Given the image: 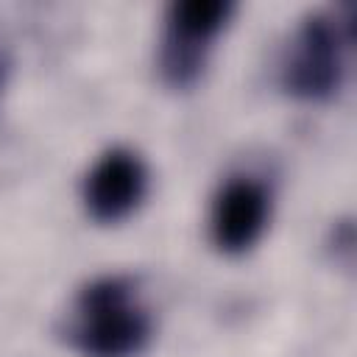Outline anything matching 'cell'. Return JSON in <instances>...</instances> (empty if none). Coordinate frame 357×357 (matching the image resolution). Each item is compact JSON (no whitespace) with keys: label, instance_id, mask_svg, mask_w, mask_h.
<instances>
[{"label":"cell","instance_id":"1","mask_svg":"<svg viewBox=\"0 0 357 357\" xmlns=\"http://www.w3.org/2000/svg\"><path fill=\"white\" fill-rule=\"evenodd\" d=\"M59 335L81 357H139L153 340V315L131 276L106 273L75 293Z\"/></svg>","mask_w":357,"mask_h":357},{"label":"cell","instance_id":"2","mask_svg":"<svg viewBox=\"0 0 357 357\" xmlns=\"http://www.w3.org/2000/svg\"><path fill=\"white\" fill-rule=\"evenodd\" d=\"M351 47V6L307 11L279 61V86L307 103H324L346 81Z\"/></svg>","mask_w":357,"mask_h":357},{"label":"cell","instance_id":"3","mask_svg":"<svg viewBox=\"0 0 357 357\" xmlns=\"http://www.w3.org/2000/svg\"><path fill=\"white\" fill-rule=\"evenodd\" d=\"M231 11V0H173L167 6L159 75L170 89H190L201 81L212 42L226 28Z\"/></svg>","mask_w":357,"mask_h":357},{"label":"cell","instance_id":"4","mask_svg":"<svg viewBox=\"0 0 357 357\" xmlns=\"http://www.w3.org/2000/svg\"><path fill=\"white\" fill-rule=\"evenodd\" d=\"M148 192V167L142 156L126 145L103 151L86 170L81 184V201L95 223L126 220Z\"/></svg>","mask_w":357,"mask_h":357},{"label":"cell","instance_id":"5","mask_svg":"<svg viewBox=\"0 0 357 357\" xmlns=\"http://www.w3.org/2000/svg\"><path fill=\"white\" fill-rule=\"evenodd\" d=\"M271 218V192L251 176L229 178L209 212V240L220 254H245L262 237Z\"/></svg>","mask_w":357,"mask_h":357},{"label":"cell","instance_id":"6","mask_svg":"<svg viewBox=\"0 0 357 357\" xmlns=\"http://www.w3.org/2000/svg\"><path fill=\"white\" fill-rule=\"evenodd\" d=\"M6 75H8V61H6V56L0 53V92H3V86H6Z\"/></svg>","mask_w":357,"mask_h":357}]
</instances>
